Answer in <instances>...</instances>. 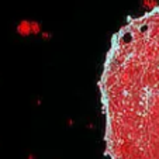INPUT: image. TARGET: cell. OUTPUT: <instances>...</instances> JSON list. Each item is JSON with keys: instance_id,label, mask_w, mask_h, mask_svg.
<instances>
[{"instance_id": "6da1fadb", "label": "cell", "mask_w": 159, "mask_h": 159, "mask_svg": "<svg viewBox=\"0 0 159 159\" xmlns=\"http://www.w3.org/2000/svg\"><path fill=\"white\" fill-rule=\"evenodd\" d=\"M100 94L108 159H159V6L116 34Z\"/></svg>"}, {"instance_id": "7a4b0ae2", "label": "cell", "mask_w": 159, "mask_h": 159, "mask_svg": "<svg viewBox=\"0 0 159 159\" xmlns=\"http://www.w3.org/2000/svg\"><path fill=\"white\" fill-rule=\"evenodd\" d=\"M16 31L20 37H30L31 35V24L30 20H21L16 27Z\"/></svg>"}, {"instance_id": "3957f363", "label": "cell", "mask_w": 159, "mask_h": 159, "mask_svg": "<svg viewBox=\"0 0 159 159\" xmlns=\"http://www.w3.org/2000/svg\"><path fill=\"white\" fill-rule=\"evenodd\" d=\"M141 6L145 11H153L159 6V0H141Z\"/></svg>"}, {"instance_id": "277c9868", "label": "cell", "mask_w": 159, "mask_h": 159, "mask_svg": "<svg viewBox=\"0 0 159 159\" xmlns=\"http://www.w3.org/2000/svg\"><path fill=\"white\" fill-rule=\"evenodd\" d=\"M30 24H31V35H41L42 33L41 23L35 20H30Z\"/></svg>"}, {"instance_id": "5b68a950", "label": "cell", "mask_w": 159, "mask_h": 159, "mask_svg": "<svg viewBox=\"0 0 159 159\" xmlns=\"http://www.w3.org/2000/svg\"><path fill=\"white\" fill-rule=\"evenodd\" d=\"M41 35H42V39H49L51 38V34L49 33H41Z\"/></svg>"}]
</instances>
